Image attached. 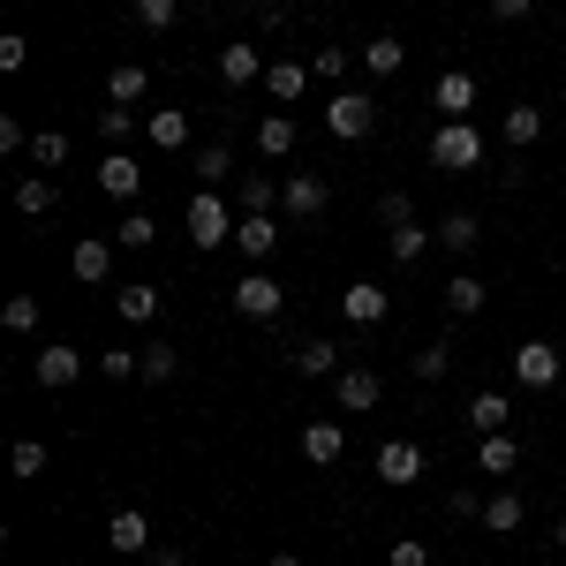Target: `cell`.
Wrapping results in <instances>:
<instances>
[{
    "label": "cell",
    "instance_id": "7bdbcfd3",
    "mask_svg": "<svg viewBox=\"0 0 566 566\" xmlns=\"http://www.w3.org/2000/svg\"><path fill=\"white\" fill-rule=\"evenodd\" d=\"M31 159H39L45 175H53V167L69 159V136H61V129H39V136H31Z\"/></svg>",
    "mask_w": 566,
    "mask_h": 566
},
{
    "label": "cell",
    "instance_id": "4dcf8cb0",
    "mask_svg": "<svg viewBox=\"0 0 566 566\" xmlns=\"http://www.w3.org/2000/svg\"><path fill=\"white\" fill-rule=\"evenodd\" d=\"M483 295H491V287H483L476 272H453V280H446V310H453V317H476Z\"/></svg>",
    "mask_w": 566,
    "mask_h": 566
},
{
    "label": "cell",
    "instance_id": "f35d334b",
    "mask_svg": "<svg viewBox=\"0 0 566 566\" xmlns=\"http://www.w3.org/2000/svg\"><path fill=\"white\" fill-rule=\"evenodd\" d=\"M0 325L8 333H39V295H8L0 303Z\"/></svg>",
    "mask_w": 566,
    "mask_h": 566
},
{
    "label": "cell",
    "instance_id": "1f68e13d",
    "mask_svg": "<svg viewBox=\"0 0 566 566\" xmlns=\"http://www.w3.org/2000/svg\"><path fill=\"white\" fill-rule=\"evenodd\" d=\"M431 242H438V234H431V227H423V219H416V227H392V234H386L392 264H416V258H423V250H431Z\"/></svg>",
    "mask_w": 566,
    "mask_h": 566
},
{
    "label": "cell",
    "instance_id": "f546056e",
    "mask_svg": "<svg viewBox=\"0 0 566 566\" xmlns=\"http://www.w3.org/2000/svg\"><path fill=\"white\" fill-rule=\"evenodd\" d=\"M295 378H340V348L333 340H303L295 348Z\"/></svg>",
    "mask_w": 566,
    "mask_h": 566
},
{
    "label": "cell",
    "instance_id": "7c38bea8",
    "mask_svg": "<svg viewBox=\"0 0 566 566\" xmlns=\"http://www.w3.org/2000/svg\"><path fill=\"white\" fill-rule=\"evenodd\" d=\"M31 370H39V386H45V392H69L76 378H84V348H61V340H45Z\"/></svg>",
    "mask_w": 566,
    "mask_h": 566
},
{
    "label": "cell",
    "instance_id": "7a4b0ae2",
    "mask_svg": "<svg viewBox=\"0 0 566 566\" xmlns=\"http://www.w3.org/2000/svg\"><path fill=\"white\" fill-rule=\"evenodd\" d=\"M431 159L446 167V175H469V167H483V129H476V122H438Z\"/></svg>",
    "mask_w": 566,
    "mask_h": 566
},
{
    "label": "cell",
    "instance_id": "30bf717a",
    "mask_svg": "<svg viewBox=\"0 0 566 566\" xmlns=\"http://www.w3.org/2000/svg\"><path fill=\"white\" fill-rule=\"evenodd\" d=\"M114 250H122V242H106V234H84V242L69 250V272H76L84 287H106V280H114Z\"/></svg>",
    "mask_w": 566,
    "mask_h": 566
},
{
    "label": "cell",
    "instance_id": "ffe728a7",
    "mask_svg": "<svg viewBox=\"0 0 566 566\" xmlns=\"http://www.w3.org/2000/svg\"><path fill=\"white\" fill-rule=\"evenodd\" d=\"M476 469H483V476H514V469H522V438H514V431H491L476 446Z\"/></svg>",
    "mask_w": 566,
    "mask_h": 566
},
{
    "label": "cell",
    "instance_id": "5bb4252c",
    "mask_svg": "<svg viewBox=\"0 0 566 566\" xmlns=\"http://www.w3.org/2000/svg\"><path fill=\"white\" fill-rule=\"evenodd\" d=\"M340 310H348V325H386V310H392V295L378 287V280H348V295H340Z\"/></svg>",
    "mask_w": 566,
    "mask_h": 566
},
{
    "label": "cell",
    "instance_id": "2e32d148",
    "mask_svg": "<svg viewBox=\"0 0 566 566\" xmlns=\"http://www.w3.org/2000/svg\"><path fill=\"white\" fill-rule=\"evenodd\" d=\"M98 189H106L114 205H136V189H144V167H136L129 151H106V159H98Z\"/></svg>",
    "mask_w": 566,
    "mask_h": 566
},
{
    "label": "cell",
    "instance_id": "681fc988",
    "mask_svg": "<svg viewBox=\"0 0 566 566\" xmlns=\"http://www.w3.org/2000/svg\"><path fill=\"white\" fill-rule=\"evenodd\" d=\"M106 378H136V355L129 348H106Z\"/></svg>",
    "mask_w": 566,
    "mask_h": 566
},
{
    "label": "cell",
    "instance_id": "9a60e30c",
    "mask_svg": "<svg viewBox=\"0 0 566 566\" xmlns=\"http://www.w3.org/2000/svg\"><path fill=\"white\" fill-rule=\"evenodd\" d=\"M144 136H151L167 159H175V151H197V144H189V114H181V106H151V114H144Z\"/></svg>",
    "mask_w": 566,
    "mask_h": 566
},
{
    "label": "cell",
    "instance_id": "9c48e42d",
    "mask_svg": "<svg viewBox=\"0 0 566 566\" xmlns=\"http://www.w3.org/2000/svg\"><path fill=\"white\" fill-rule=\"evenodd\" d=\"M280 227H287V219H272V212H242V219H234V250H242L250 264H264L272 250H280Z\"/></svg>",
    "mask_w": 566,
    "mask_h": 566
},
{
    "label": "cell",
    "instance_id": "bcb514c9",
    "mask_svg": "<svg viewBox=\"0 0 566 566\" xmlns=\"http://www.w3.org/2000/svg\"><path fill=\"white\" fill-rule=\"evenodd\" d=\"M378 219H386V227H416V205L392 189V197H378Z\"/></svg>",
    "mask_w": 566,
    "mask_h": 566
},
{
    "label": "cell",
    "instance_id": "74e56055",
    "mask_svg": "<svg viewBox=\"0 0 566 566\" xmlns=\"http://www.w3.org/2000/svg\"><path fill=\"white\" fill-rule=\"evenodd\" d=\"M408 370H416L423 386H438V378L453 370V348H446V340H431V348H416V363H408Z\"/></svg>",
    "mask_w": 566,
    "mask_h": 566
},
{
    "label": "cell",
    "instance_id": "ba28073f",
    "mask_svg": "<svg viewBox=\"0 0 566 566\" xmlns=\"http://www.w3.org/2000/svg\"><path fill=\"white\" fill-rule=\"evenodd\" d=\"M423 446L416 438H392V446H378V483H392V491H408V483H423Z\"/></svg>",
    "mask_w": 566,
    "mask_h": 566
},
{
    "label": "cell",
    "instance_id": "52a82bcc",
    "mask_svg": "<svg viewBox=\"0 0 566 566\" xmlns=\"http://www.w3.org/2000/svg\"><path fill=\"white\" fill-rule=\"evenodd\" d=\"M280 205H287L295 227H310V219H325L333 189H325V175H287V181H280Z\"/></svg>",
    "mask_w": 566,
    "mask_h": 566
},
{
    "label": "cell",
    "instance_id": "f907efd6",
    "mask_svg": "<svg viewBox=\"0 0 566 566\" xmlns=\"http://www.w3.org/2000/svg\"><path fill=\"white\" fill-rule=\"evenodd\" d=\"M528 8H536V0H491V15H499V23H522Z\"/></svg>",
    "mask_w": 566,
    "mask_h": 566
},
{
    "label": "cell",
    "instance_id": "ab89813d",
    "mask_svg": "<svg viewBox=\"0 0 566 566\" xmlns=\"http://www.w3.org/2000/svg\"><path fill=\"white\" fill-rule=\"evenodd\" d=\"M310 76H317V84H340V76H348V45H317V53H310Z\"/></svg>",
    "mask_w": 566,
    "mask_h": 566
},
{
    "label": "cell",
    "instance_id": "d590c367",
    "mask_svg": "<svg viewBox=\"0 0 566 566\" xmlns=\"http://www.w3.org/2000/svg\"><path fill=\"white\" fill-rule=\"evenodd\" d=\"M400 61H408V45H400V39H370V45H363V69H370V76H400Z\"/></svg>",
    "mask_w": 566,
    "mask_h": 566
},
{
    "label": "cell",
    "instance_id": "4fadbf2b",
    "mask_svg": "<svg viewBox=\"0 0 566 566\" xmlns=\"http://www.w3.org/2000/svg\"><path fill=\"white\" fill-rule=\"evenodd\" d=\"M264 45H219V84L227 91H250V84H264Z\"/></svg>",
    "mask_w": 566,
    "mask_h": 566
},
{
    "label": "cell",
    "instance_id": "e575fe53",
    "mask_svg": "<svg viewBox=\"0 0 566 566\" xmlns=\"http://www.w3.org/2000/svg\"><path fill=\"white\" fill-rule=\"evenodd\" d=\"M114 242H122V250H151V242H159V219L129 205V212H122V227H114Z\"/></svg>",
    "mask_w": 566,
    "mask_h": 566
},
{
    "label": "cell",
    "instance_id": "11a10c76",
    "mask_svg": "<svg viewBox=\"0 0 566 566\" xmlns=\"http://www.w3.org/2000/svg\"><path fill=\"white\" fill-rule=\"evenodd\" d=\"M23 8H31V0H23Z\"/></svg>",
    "mask_w": 566,
    "mask_h": 566
},
{
    "label": "cell",
    "instance_id": "277c9868",
    "mask_svg": "<svg viewBox=\"0 0 566 566\" xmlns=\"http://www.w3.org/2000/svg\"><path fill=\"white\" fill-rule=\"evenodd\" d=\"M287 310V287L264 272V264H250L242 280H234V317H250V325H264V317H280Z\"/></svg>",
    "mask_w": 566,
    "mask_h": 566
},
{
    "label": "cell",
    "instance_id": "603a6c76",
    "mask_svg": "<svg viewBox=\"0 0 566 566\" xmlns=\"http://www.w3.org/2000/svg\"><path fill=\"white\" fill-rule=\"evenodd\" d=\"M295 144H303V122H295V114H264L258 122V151L264 159H287Z\"/></svg>",
    "mask_w": 566,
    "mask_h": 566
},
{
    "label": "cell",
    "instance_id": "f1b7e54d",
    "mask_svg": "<svg viewBox=\"0 0 566 566\" xmlns=\"http://www.w3.org/2000/svg\"><path fill=\"white\" fill-rule=\"evenodd\" d=\"M114 310H122L129 325H151V317H159V287H151V280H136V287H114Z\"/></svg>",
    "mask_w": 566,
    "mask_h": 566
},
{
    "label": "cell",
    "instance_id": "f6af8a7d",
    "mask_svg": "<svg viewBox=\"0 0 566 566\" xmlns=\"http://www.w3.org/2000/svg\"><path fill=\"white\" fill-rule=\"evenodd\" d=\"M23 61H31V39H23V31H0V69H8V76H15V69H23Z\"/></svg>",
    "mask_w": 566,
    "mask_h": 566
},
{
    "label": "cell",
    "instance_id": "f5cc1de1",
    "mask_svg": "<svg viewBox=\"0 0 566 566\" xmlns=\"http://www.w3.org/2000/svg\"><path fill=\"white\" fill-rule=\"evenodd\" d=\"M264 566H303V559H295V552H272V559H264Z\"/></svg>",
    "mask_w": 566,
    "mask_h": 566
},
{
    "label": "cell",
    "instance_id": "d6986e66",
    "mask_svg": "<svg viewBox=\"0 0 566 566\" xmlns=\"http://www.w3.org/2000/svg\"><path fill=\"white\" fill-rule=\"evenodd\" d=\"M144 91H151V69L144 61H114L106 69V106H136Z\"/></svg>",
    "mask_w": 566,
    "mask_h": 566
},
{
    "label": "cell",
    "instance_id": "8fae6325",
    "mask_svg": "<svg viewBox=\"0 0 566 566\" xmlns=\"http://www.w3.org/2000/svg\"><path fill=\"white\" fill-rule=\"evenodd\" d=\"M106 544L129 552V559H144V552H151V514H144V506H114V514H106Z\"/></svg>",
    "mask_w": 566,
    "mask_h": 566
},
{
    "label": "cell",
    "instance_id": "8992f818",
    "mask_svg": "<svg viewBox=\"0 0 566 566\" xmlns=\"http://www.w3.org/2000/svg\"><path fill=\"white\" fill-rule=\"evenodd\" d=\"M431 106H438V122H476V76L469 69H446L431 84Z\"/></svg>",
    "mask_w": 566,
    "mask_h": 566
},
{
    "label": "cell",
    "instance_id": "7402d4cb",
    "mask_svg": "<svg viewBox=\"0 0 566 566\" xmlns=\"http://www.w3.org/2000/svg\"><path fill=\"white\" fill-rule=\"evenodd\" d=\"M506 423H514V400H506V392H469V431L476 438L506 431Z\"/></svg>",
    "mask_w": 566,
    "mask_h": 566
},
{
    "label": "cell",
    "instance_id": "484cf974",
    "mask_svg": "<svg viewBox=\"0 0 566 566\" xmlns=\"http://www.w3.org/2000/svg\"><path fill=\"white\" fill-rule=\"evenodd\" d=\"M522 522H528L522 499H514V491H491V499H483V522H476V528H491V536H514Z\"/></svg>",
    "mask_w": 566,
    "mask_h": 566
},
{
    "label": "cell",
    "instance_id": "b9f144b4",
    "mask_svg": "<svg viewBox=\"0 0 566 566\" xmlns=\"http://www.w3.org/2000/svg\"><path fill=\"white\" fill-rule=\"evenodd\" d=\"M98 136H106V144H114V151H122V144H129V136H136L129 106H98Z\"/></svg>",
    "mask_w": 566,
    "mask_h": 566
},
{
    "label": "cell",
    "instance_id": "83f0119b",
    "mask_svg": "<svg viewBox=\"0 0 566 566\" xmlns=\"http://www.w3.org/2000/svg\"><path fill=\"white\" fill-rule=\"evenodd\" d=\"M227 167H234V159H227V144H197V151H189L197 189H227Z\"/></svg>",
    "mask_w": 566,
    "mask_h": 566
},
{
    "label": "cell",
    "instance_id": "ac0fdd59",
    "mask_svg": "<svg viewBox=\"0 0 566 566\" xmlns=\"http://www.w3.org/2000/svg\"><path fill=\"white\" fill-rule=\"evenodd\" d=\"M333 392H340V408H348V416H363V408H378V400H386V378H378V370H340Z\"/></svg>",
    "mask_w": 566,
    "mask_h": 566
},
{
    "label": "cell",
    "instance_id": "d6a6232c",
    "mask_svg": "<svg viewBox=\"0 0 566 566\" xmlns=\"http://www.w3.org/2000/svg\"><path fill=\"white\" fill-rule=\"evenodd\" d=\"M175 370H181V355L167 348V340H159V348H136V378H144V386H167Z\"/></svg>",
    "mask_w": 566,
    "mask_h": 566
},
{
    "label": "cell",
    "instance_id": "e0dca14e",
    "mask_svg": "<svg viewBox=\"0 0 566 566\" xmlns=\"http://www.w3.org/2000/svg\"><path fill=\"white\" fill-rule=\"evenodd\" d=\"M310 91V61H295V53H280L272 69H264V98H280V106H295Z\"/></svg>",
    "mask_w": 566,
    "mask_h": 566
},
{
    "label": "cell",
    "instance_id": "c3c4849f",
    "mask_svg": "<svg viewBox=\"0 0 566 566\" xmlns=\"http://www.w3.org/2000/svg\"><path fill=\"white\" fill-rule=\"evenodd\" d=\"M453 514H461V522H483V491L461 483V491H453Z\"/></svg>",
    "mask_w": 566,
    "mask_h": 566
},
{
    "label": "cell",
    "instance_id": "ee69618b",
    "mask_svg": "<svg viewBox=\"0 0 566 566\" xmlns=\"http://www.w3.org/2000/svg\"><path fill=\"white\" fill-rule=\"evenodd\" d=\"M386 566H431V544H423V536H400L386 552Z\"/></svg>",
    "mask_w": 566,
    "mask_h": 566
},
{
    "label": "cell",
    "instance_id": "836d02e7",
    "mask_svg": "<svg viewBox=\"0 0 566 566\" xmlns=\"http://www.w3.org/2000/svg\"><path fill=\"white\" fill-rule=\"evenodd\" d=\"M8 476H15V483H39L45 476V446H39V438H15V446H8Z\"/></svg>",
    "mask_w": 566,
    "mask_h": 566
},
{
    "label": "cell",
    "instance_id": "d4e9b609",
    "mask_svg": "<svg viewBox=\"0 0 566 566\" xmlns=\"http://www.w3.org/2000/svg\"><path fill=\"white\" fill-rule=\"evenodd\" d=\"M431 234H438V250H446V258H469V250L483 242V227H476L469 212H446V219L431 227Z\"/></svg>",
    "mask_w": 566,
    "mask_h": 566
},
{
    "label": "cell",
    "instance_id": "cb8c5ba5",
    "mask_svg": "<svg viewBox=\"0 0 566 566\" xmlns=\"http://www.w3.org/2000/svg\"><path fill=\"white\" fill-rule=\"evenodd\" d=\"M340 453H348V431H340V423H310L303 431V461L310 469H333Z\"/></svg>",
    "mask_w": 566,
    "mask_h": 566
},
{
    "label": "cell",
    "instance_id": "db71d44e",
    "mask_svg": "<svg viewBox=\"0 0 566 566\" xmlns=\"http://www.w3.org/2000/svg\"><path fill=\"white\" fill-rule=\"evenodd\" d=\"M552 544H559V552H566V514H559V522H552Z\"/></svg>",
    "mask_w": 566,
    "mask_h": 566
},
{
    "label": "cell",
    "instance_id": "5b68a950",
    "mask_svg": "<svg viewBox=\"0 0 566 566\" xmlns=\"http://www.w3.org/2000/svg\"><path fill=\"white\" fill-rule=\"evenodd\" d=\"M566 378V355L552 348V340H528V348H514V386L522 392H552Z\"/></svg>",
    "mask_w": 566,
    "mask_h": 566
},
{
    "label": "cell",
    "instance_id": "816d5d0a",
    "mask_svg": "<svg viewBox=\"0 0 566 566\" xmlns=\"http://www.w3.org/2000/svg\"><path fill=\"white\" fill-rule=\"evenodd\" d=\"M144 566H181V544H151V552H144Z\"/></svg>",
    "mask_w": 566,
    "mask_h": 566
},
{
    "label": "cell",
    "instance_id": "4316f807",
    "mask_svg": "<svg viewBox=\"0 0 566 566\" xmlns=\"http://www.w3.org/2000/svg\"><path fill=\"white\" fill-rule=\"evenodd\" d=\"M499 136H506V144H514V151H528V144H536V136H544V106H506V122H499Z\"/></svg>",
    "mask_w": 566,
    "mask_h": 566
},
{
    "label": "cell",
    "instance_id": "44dd1931",
    "mask_svg": "<svg viewBox=\"0 0 566 566\" xmlns=\"http://www.w3.org/2000/svg\"><path fill=\"white\" fill-rule=\"evenodd\" d=\"M15 212H23V219H53V212H61L53 175H23V181H15Z\"/></svg>",
    "mask_w": 566,
    "mask_h": 566
},
{
    "label": "cell",
    "instance_id": "60d3db41",
    "mask_svg": "<svg viewBox=\"0 0 566 566\" xmlns=\"http://www.w3.org/2000/svg\"><path fill=\"white\" fill-rule=\"evenodd\" d=\"M129 8L144 31H175V15H181V0H129Z\"/></svg>",
    "mask_w": 566,
    "mask_h": 566
},
{
    "label": "cell",
    "instance_id": "7dc6e473",
    "mask_svg": "<svg viewBox=\"0 0 566 566\" xmlns=\"http://www.w3.org/2000/svg\"><path fill=\"white\" fill-rule=\"evenodd\" d=\"M0 151H8V159H15V151H31V136H23L15 114H0Z\"/></svg>",
    "mask_w": 566,
    "mask_h": 566
},
{
    "label": "cell",
    "instance_id": "3957f363",
    "mask_svg": "<svg viewBox=\"0 0 566 566\" xmlns=\"http://www.w3.org/2000/svg\"><path fill=\"white\" fill-rule=\"evenodd\" d=\"M181 227H189L197 250H227V242H234V227H227V197H219V189H197L189 212H181Z\"/></svg>",
    "mask_w": 566,
    "mask_h": 566
},
{
    "label": "cell",
    "instance_id": "6da1fadb",
    "mask_svg": "<svg viewBox=\"0 0 566 566\" xmlns=\"http://www.w3.org/2000/svg\"><path fill=\"white\" fill-rule=\"evenodd\" d=\"M325 129L340 136V144H363V136L378 129V98L370 91H333L325 98Z\"/></svg>",
    "mask_w": 566,
    "mask_h": 566
},
{
    "label": "cell",
    "instance_id": "8d00e7d4",
    "mask_svg": "<svg viewBox=\"0 0 566 566\" xmlns=\"http://www.w3.org/2000/svg\"><path fill=\"white\" fill-rule=\"evenodd\" d=\"M242 212H280V181L272 175H242Z\"/></svg>",
    "mask_w": 566,
    "mask_h": 566
}]
</instances>
